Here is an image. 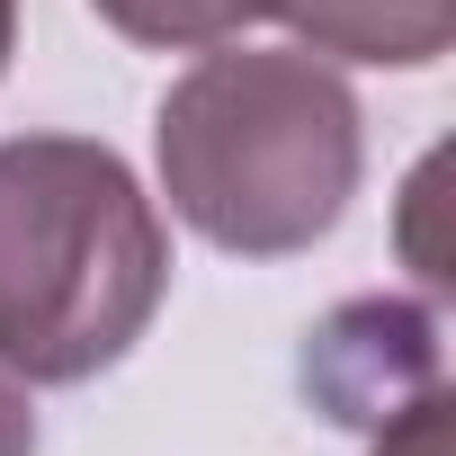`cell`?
<instances>
[{"mask_svg": "<svg viewBox=\"0 0 456 456\" xmlns=\"http://www.w3.org/2000/svg\"><path fill=\"white\" fill-rule=\"evenodd\" d=\"M305 385L331 420H358V429H385L394 411H411L420 394H438V340H429V314L411 305H349L314 331L305 349Z\"/></svg>", "mask_w": 456, "mask_h": 456, "instance_id": "277c9868", "label": "cell"}, {"mask_svg": "<svg viewBox=\"0 0 456 456\" xmlns=\"http://www.w3.org/2000/svg\"><path fill=\"white\" fill-rule=\"evenodd\" d=\"M161 188L233 260L314 251L358 197V99L314 54H206L161 99Z\"/></svg>", "mask_w": 456, "mask_h": 456, "instance_id": "7a4b0ae2", "label": "cell"}, {"mask_svg": "<svg viewBox=\"0 0 456 456\" xmlns=\"http://www.w3.org/2000/svg\"><path fill=\"white\" fill-rule=\"evenodd\" d=\"M376 456H447V394H420L411 411H394Z\"/></svg>", "mask_w": 456, "mask_h": 456, "instance_id": "5b68a950", "label": "cell"}, {"mask_svg": "<svg viewBox=\"0 0 456 456\" xmlns=\"http://www.w3.org/2000/svg\"><path fill=\"white\" fill-rule=\"evenodd\" d=\"M10 45H19V0H0V72H10Z\"/></svg>", "mask_w": 456, "mask_h": 456, "instance_id": "52a82bcc", "label": "cell"}, {"mask_svg": "<svg viewBox=\"0 0 456 456\" xmlns=\"http://www.w3.org/2000/svg\"><path fill=\"white\" fill-rule=\"evenodd\" d=\"M161 287L170 233L108 143H0V367L10 376L90 385L143 340Z\"/></svg>", "mask_w": 456, "mask_h": 456, "instance_id": "6da1fadb", "label": "cell"}, {"mask_svg": "<svg viewBox=\"0 0 456 456\" xmlns=\"http://www.w3.org/2000/svg\"><path fill=\"white\" fill-rule=\"evenodd\" d=\"M90 10L126 37V45H161V54H197L224 45L260 19L296 28L305 54H340V63H438L456 37V0H90Z\"/></svg>", "mask_w": 456, "mask_h": 456, "instance_id": "3957f363", "label": "cell"}, {"mask_svg": "<svg viewBox=\"0 0 456 456\" xmlns=\"http://www.w3.org/2000/svg\"><path fill=\"white\" fill-rule=\"evenodd\" d=\"M0 456H37V411L19 385H0Z\"/></svg>", "mask_w": 456, "mask_h": 456, "instance_id": "8992f818", "label": "cell"}]
</instances>
